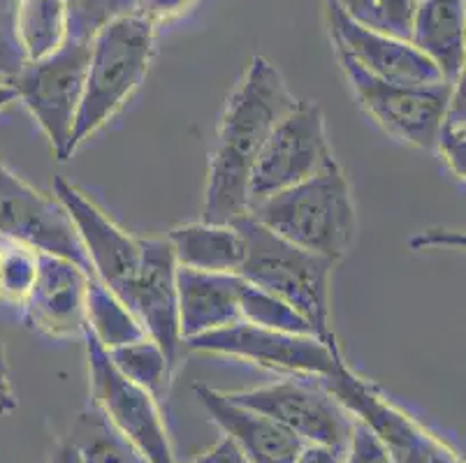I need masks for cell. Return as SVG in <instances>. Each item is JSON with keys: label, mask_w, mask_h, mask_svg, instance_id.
<instances>
[{"label": "cell", "mask_w": 466, "mask_h": 463, "mask_svg": "<svg viewBox=\"0 0 466 463\" xmlns=\"http://www.w3.org/2000/svg\"><path fill=\"white\" fill-rule=\"evenodd\" d=\"M49 463H79V454H77V449H75V445H72L70 440L63 438L61 443L56 445V449H54Z\"/></svg>", "instance_id": "8d00e7d4"}, {"label": "cell", "mask_w": 466, "mask_h": 463, "mask_svg": "<svg viewBox=\"0 0 466 463\" xmlns=\"http://www.w3.org/2000/svg\"><path fill=\"white\" fill-rule=\"evenodd\" d=\"M341 463H392V457L374 433L355 419L353 436H350L349 448L343 452Z\"/></svg>", "instance_id": "4dcf8cb0"}, {"label": "cell", "mask_w": 466, "mask_h": 463, "mask_svg": "<svg viewBox=\"0 0 466 463\" xmlns=\"http://www.w3.org/2000/svg\"><path fill=\"white\" fill-rule=\"evenodd\" d=\"M0 248H3V239H0Z\"/></svg>", "instance_id": "60d3db41"}, {"label": "cell", "mask_w": 466, "mask_h": 463, "mask_svg": "<svg viewBox=\"0 0 466 463\" xmlns=\"http://www.w3.org/2000/svg\"><path fill=\"white\" fill-rule=\"evenodd\" d=\"M7 3H10V5H15V7H16V3H19V0H7Z\"/></svg>", "instance_id": "ab89813d"}, {"label": "cell", "mask_w": 466, "mask_h": 463, "mask_svg": "<svg viewBox=\"0 0 466 463\" xmlns=\"http://www.w3.org/2000/svg\"><path fill=\"white\" fill-rule=\"evenodd\" d=\"M410 244H413V248H431V246H434V248H439V246H460V244H464V237L461 235H457V232H446V229H443V235H436V232H422L420 237H418V239H413L410 241Z\"/></svg>", "instance_id": "e575fe53"}, {"label": "cell", "mask_w": 466, "mask_h": 463, "mask_svg": "<svg viewBox=\"0 0 466 463\" xmlns=\"http://www.w3.org/2000/svg\"><path fill=\"white\" fill-rule=\"evenodd\" d=\"M84 329L96 338L105 350H114L126 343L147 337L144 327L124 301L118 299L105 283L91 276L86 290V327Z\"/></svg>", "instance_id": "7402d4cb"}, {"label": "cell", "mask_w": 466, "mask_h": 463, "mask_svg": "<svg viewBox=\"0 0 466 463\" xmlns=\"http://www.w3.org/2000/svg\"><path fill=\"white\" fill-rule=\"evenodd\" d=\"M66 438L77 449L79 463H149L93 406L72 419Z\"/></svg>", "instance_id": "603a6c76"}, {"label": "cell", "mask_w": 466, "mask_h": 463, "mask_svg": "<svg viewBox=\"0 0 466 463\" xmlns=\"http://www.w3.org/2000/svg\"><path fill=\"white\" fill-rule=\"evenodd\" d=\"M54 197L61 202L91 265V274L128 306L135 276L142 262V239L118 227L86 193L67 178H54Z\"/></svg>", "instance_id": "4fadbf2b"}, {"label": "cell", "mask_w": 466, "mask_h": 463, "mask_svg": "<svg viewBox=\"0 0 466 463\" xmlns=\"http://www.w3.org/2000/svg\"><path fill=\"white\" fill-rule=\"evenodd\" d=\"M16 410V398L7 380V371L0 368V415H10Z\"/></svg>", "instance_id": "d590c367"}, {"label": "cell", "mask_w": 466, "mask_h": 463, "mask_svg": "<svg viewBox=\"0 0 466 463\" xmlns=\"http://www.w3.org/2000/svg\"><path fill=\"white\" fill-rule=\"evenodd\" d=\"M343 15L367 31L410 42L418 0H337Z\"/></svg>", "instance_id": "d4e9b609"}, {"label": "cell", "mask_w": 466, "mask_h": 463, "mask_svg": "<svg viewBox=\"0 0 466 463\" xmlns=\"http://www.w3.org/2000/svg\"><path fill=\"white\" fill-rule=\"evenodd\" d=\"M295 102L281 70L265 56H253L220 116L202 220L230 225L248 214V181L258 156Z\"/></svg>", "instance_id": "6da1fadb"}, {"label": "cell", "mask_w": 466, "mask_h": 463, "mask_svg": "<svg viewBox=\"0 0 466 463\" xmlns=\"http://www.w3.org/2000/svg\"><path fill=\"white\" fill-rule=\"evenodd\" d=\"M16 100V91L12 82H0V109H5L7 105Z\"/></svg>", "instance_id": "74e56055"}, {"label": "cell", "mask_w": 466, "mask_h": 463, "mask_svg": "<svg viewBox=\"0 0 466 463\" xmlns=\"http://www.w3.org/2000/svg\"><path fill=\"white\" fill-rule=\"evenodd\" d=\"M239 313L241 322H248V325L267 327V329L277 331H290V334H316V331L311 329V325H309L295 308L283 304L281 299H277V297L269 295V292L251 286L247 280H244V286H241Z\"/></svg>", "instance_id": "4316f807"}, {"label": "cell", "mask_w": 466, "mask_h": 463, "mask_svg": "<svg viewBox=\"0 0 466 463\" xmlns=\"http://www.w3.org/2000/svg\"><path fill=\"white\" fill-rule=\"evenodd\" d=\"M343 452L334 448H325V445H304L302 452L292 463H341Z\"/></svg>", "instance_id": "836d02e7"}, {"label": "cell", "mask_w": 466, "mask_h": 463, "mask_svg": "<svg viewBox=\"0 0 466 463\" xmlns=\"http://www.w3.org/2000/svg\"><path fill=\"white\" fill-rule=\"evenodd\" d=\"M88 46L66 40L56 54L26 63L10 79L16 100L26 105L61 163L70 158V137L86 79Z\"/></svg>", "instance_id": "9c48e42d"}, {"label": "cell", "mask_w": 466, "mask_h": 463, "mask_svg": "<svg viewBox=\"0 0 466 463\" xmlns=\"http://www.w3.org/2000/svg\"><path fill=\"white\" fill-rule=\"evenodd\" d=\"M107 355L109 362L118 371L124 373L128 380H133L135 385L147 389L156 401L165 397L169 377H172V368L175 367L167 362V357L160 350L158 343L151 341L149 337H144L139 341L126 343V346L107 350Z\"/></svg>", "instance_id": "cb8c5ba5"}, {"label": "cell", "mask_w": 466, "mask_h": 463, "mask_svg": "<svg viewBox=\"0 0 466 463\" xmlns=\"http://www.w3.org/2000/svg\"><path fill=\"white\" fill-rule=\"evenodd\" d=\"M15 31L26 63L56 54L67 40L66 0H19Z\"/></svg>", "instance_id": "44dd1931"}, {"label": "cell", "mask_w": 466, "mask_h": 463, "mask_svg": "<svg viewBox=\"0 0 466 463\" xmlns=\"http://www.w3.org/2000/svg\"><path fill=\"white\" fill-rule=\"evenodd\" d=\"M247 216L288 244L337 265L358 235L353 190L337 160L302 184L253 204Z\"/></svg>", "instance_id": "7a4b0ae2"}, {"label": "cell", "mask_w": 466, "mask_h": 463, "mask_svg": "<svg viewBox=\"0 0 466 463\" xmlns=\"http://www.w3.org/2000/svg\"><path fill=\"white\" fill-rule=\"evenodd\" d=\"M198 0H139L137 15L142 19H147L149 24L158 25L163 21L175 19L181 16L184 12H188Z\"/></svg>", "instance_id": "1f68e13d"}, {"label": "cell", "mask_w": 466, "mask_h": 463, "mask_svg": "<svg viewBox=\"0 0 466 463\" xmlns=\"http://www.w3.org/2000/svg\"><path fill=\"white\" fill-rule=\"evenodd\" d=\"M232 401L253 408L292 431L307 445L346 452L355 418L320 385V380H281L247 392H228Z\"/></svg>", "instance_id": "8fae6325"}, {"label": "cell", "mask_w": 466, "mask_h": 463, "mask_svg": "<svg viewBox=\"0 0 466 463\" xmlns=\"http://www.w3.org/2000/svg\"><path fill=\"white\" fill-rule=\"evenodd\" d=\"M188 352L237 357L272 371L298 373L304 377H329L346 359L337 341H323L316 334H290L267 327L235 322L223 329L184 341Z\"/></svg>", "instance_id": "52a82bcc"}, {"label": "cell", "mask_w": 466, "mask_h": 463, "mask_svg": "<svg viewBox=\"0 0 466 463\" xmlns=\"http://www.w3.org/2000/svg\"><path fill=\"white\" fill-rule=\"evenodd\" d=\"M88 278L91 274L75 262L37 253L35 280L21 304L28 325L56 338L84 334Z\"/></svg>", "instance_id": "2e32d148"}, {"label": "cell", "mask_w": 466, "mask_h": 463, "mask_svg": "<svg viewBox=\"0 0 466 463\" xmlns=\"http://www.w3.org/2000/svg\"><path fill=\"white\" fill-rule=\"evenodd\" d=\"M177 265L209 274H239L247 255V241L237 225L186 223L167 235Z\"/></svg>", "instance_id": "ffe728a7"}, {"label": "cell", "mask_w": 466, "mask_h": 463, "mask_svg": "<svg viewBox=\"0 0 466 463\" xmlns=\"http://www.w3.org/2000/svg\"><path fill=\"white\" fill-rule=\"evenodd\" d=\"M0 368L7 371V362H5V347H3V341H0Z\"/></svg>", "instance_id": "f35d334b"}, {"label": "cell", "mask_w": 466, "mask_h": 463, "mask_svg": "<svg viewBox=\"0 0 466 463\" xmlns=\"http://www.w3.org/2000/svg\"><path fill=\"white\" fill-rule=\"evenodd\" d=\"M434 148L441 160L446 163L448 172L464 184L466 176V84L464 75L452 84L451 100L439 123Z\"/></svg>", "instance_id": "484cf974"}, {"label": "cell", "mask_w": 466, "mask_h": 463, "mask_svg": "<svg viewBox=\"0 0 466 463\" xmlns=\"http://www.w3.org/2000/svg\"><path fill=\"white\" fill-rule=\"evenodd\" d=\"M241 286L244 278L239 274H209L179 267L177 292L181 341L241 322Z\"/></svg>", "instance_id": "ac0fdd59"}, {"label": "cell", "mask_w": 466, "mask_h": 463, "mask_svg": "<svg viewBox=\"0 0 466 463\" xmlns=\"http://www.w3.org/2000/svg\"><path fill=\"white\" fill-rule=\"evenodd\" d=\"M325 112L318 102H295L262 146L248 181V209L281 190L302 184L334 163Z\"/></svg>", "instance_id": "ba28073f"}, {"label": "cell", "mask_w": 466, "mask_h": 463, "mask_svg": "<svg viewBox=\"0 0 466 463\" xmlns=\"http://www.w3.org/2000/svg\"><path fill=\"white\" fill-rule=\"evenodd\" d=\"M86 338L88 382L91 406L105 415L139 454L149 463H177L169 433L160 415L158 401L149 392L118 371L109 355L96 338L84 329Z\"/></svg>", "instance_id": "30bf717a"}, {"label": "cell", "mask_w": 466, "mask_h": 463, "mask_svg": "<svg viewBox=\"0 0 466 463\" xmlns=\"http://www.w3.org/2000/svg\"><path fill=\"white\" fill-rule=\"evenodd\" d=\"M26 65V56L16 40L15 5L0 0V79H15L21 67Z\"/></svg>", "instance_id": "f546056e"}, {"label": "cell", "mask_w": 466, "mask_h": 463, "mask_svg": "<svg viewBox=\"0 0 466 463\" xmlns=\"http://www.w3.org/2000/svg\"><path fill=\"white\" fill-rule=\"evenodd\" d=\"M320 385L383 443L392 463H461L460 454L343 362Z\"/></svg>", "instance_id": "8992f818"}, {"label": "cell", "mask_w": 466, "mask_h": 463, "mask_svg": "<svg viewBox=\"0 0 466 463\" xmlns=\"http://www.w3.org/2000/svg\"><path fill=\"white\" fill-rule=\"evenodd\" d=\"M177 269L179 265L167 239H142V262L128 299V308L144 327L147 337L158 343L172 367H177L184 350Z\"/></svg>", "instance_id": "5bb4252c"}, {"label": "cell", "mask_w": 466, "mask_h": 463, "mask_svg": "<svg viewBox=\"0 0 466 463\" xmlns=\"http://www.w3.org/2000/svg\"><path fill=\"white\" fill-rule=\"evenodd\" d=\"M325 15H328L332 45L346 51L370 75L385 82L413 84V86L448 82L439 67L410 42L367 31L343 15L337 0H325Z\"/></svg>", "instance_id": "9a60e30c"}, {"label": "cell", "mask_w": 466, "mask_h": 463, "mask_svg": "<svg viewBox=\"0 0 466 463\" xmlns=\"http://www.w3.org/2000/svg\"><path fill=\"white\" fill-rule=\"evenodd\" d=\"M337 61L349 79L355 97L385 133L410 146L431 151L439 133V123L451 100L452 84H392L370 75L353 58L334 46Z\"/></svg>", "instance_id": "5b68a950"}, {"label": "cell", "mask_w": 466, "mask_h": 463, "mask_svg": "<svg viewBox=\"0 0 466 463\" xmlns=\"http://www.w3.org/2000/svg\"><path fill=\"white\" fill-rule=\"evenodd\" d=\"M0 239L56 255L91 274L70 216L54 195H42L0 160ZM93 276V274H91Z\"/></svg>", "instance_id": "7c38bea8"}, {"label": "cell", "mask_w": 466, "mask_h": 463, "mask_svg": "<svg viewBox=\"0 0 466 463\" xmlns=\"http://www.w3.org/2000/svg\"><path fill=\"white\" fill-rule=\"evenodd\" d=\"M154 28L139 15H130L107 24L93 37L82 102L70 137V158L142 84L154 54Z\"/></svg>", "instance_id": "277c9868"}, {"label": "cell", "mask_w": 466, "mask_h": 463, "mask_svg": "<svg viewBox=\"0 0 466 463\" xmlns=\"http://www.w3.org/2000/svg\"><path fill=\"white\" fill-rule=\"evenodd\" d=\"M37 274V253L26 246L3 241L0 248V299L24 304Z\"/></svg>", "instance_id": "f1b7e54d"}, {"label": "cell", "mask_w": 466, "mask_h": 463, "mask_svg": "<svg viewBox=\"0 0 466 463\" xmlns=\"http://www.w3.org/2000/svg\"><path fill=\"white\" fill-rule=\"evenodd\" d=\"M410 45L455 82L464 75L466 28L464 0H418Z\"/></svg>", "instance_id": "d6986e66"}, {"label": "cell", "mask_w": 466, "mask_h": 463, "mask_svg": "<svg viewBox=\"0 0 466 463\" xmlns=\"http://www.w3.org/2000/svg\"><path fill=\"white\" fill-rule=\"evenodd\" d=\"M137 10L139 0H66L67 42L91 45L105 25Z\"/></svg>", "instance_id": "83f0119b"}, {"label": "cell", "mask_w": 466, "mask_h": 463, "mask_svg": "<svg viewBox=\"0 0 466 463\" xmlns=\"http://www.w3.org/2000/svg\"><path fill=\"white\" fill-rule=\"evenodd\" d=\"M232 225H237L247 241L241 278L295 308L311 325L316 337L337 341L329 325L332 271L337 262L288 244L251 216H241Z\"/></svg>", "instance_id": "3957f363"}, {"label": "cell", "mask_w": 466, "mask_h": 463, "mask_svg": "<svg viewBox=\"0 0 466 463\" xmlns=\"http://www.w3.org/2000/svg\"><path fill=\"white\" fill-rule=\"evenodd\" d=\"M190 463H247L241 458L239 449L230 443L228 438H223L220 443H216L209 452H205L202 457H198Z\"/></svg>", "instance_id": "d6a6232c"}, {"label": "cell", "mask_w": 466, "mask_h": 463, "mask_svg": "<svg viewBox=\"0 0 466 463\" xmlns=\"http://www.w3.org/2000/svg\"><path fill=\"white\" fill-rule=\"evenodd\" d=\"M193 392L202 410L226 433V438L239 449L247 463H292L307 445L277 419L232 401L228 392H218L200 382Z\"/></svg>", "instance_id": "e0dca14e"}]
</instances>
